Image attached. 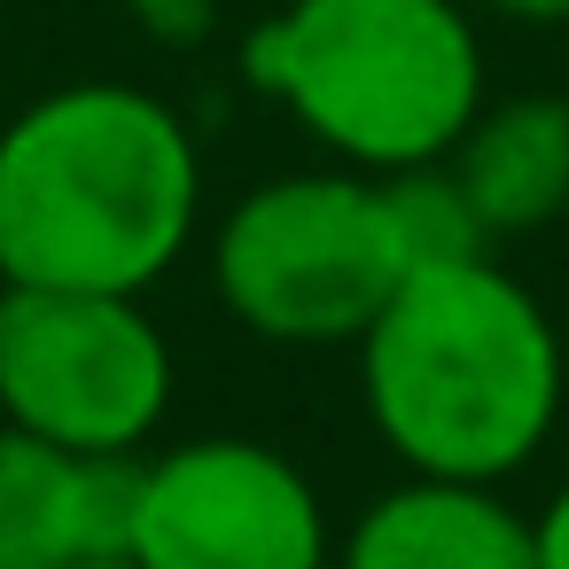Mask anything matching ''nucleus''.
Masks as SVG:
<instances>
[{
  "label": "nucleus",
  "mask_w": 569,
  "mask_h": 569,
  "mask_svg": "<svg viewBox=\"0 0 569 569\" xmlns=\"http://www.w3.org/2000/svg\"><path fill=\"white\" fill-rule=\"evenodd\" d=\"M203 211V157L172 102L71 79L0 126V281L110 289L164 281Z\"/></svg>",
  "instance_id": "1"
},
{
  "label": "nucleus",
  "mask_w": 569,
  "mask_h": 569,
  "mask_svg": "<svg viewBox=\"0 0 569 569\" xmlns=\"http://www.w3.org/2000/svg\"><path fill=\"white\" fill-rule=\"evenodd\" d=\"M359 390L406 476L507 483L561 421V328L491 250L413 266L359 336Z\"/></svg>",
  "instance_id": "2"
},
{
  "label": "nucleus",
  "mask_w": 569,
  "mask_h": 569,
  "mask_svg": "<svg viewBox=\"0 0 569 569\" xmlns=\"http://www.w3.org/2000/svg\"><path fill=\"white\" fill-rule=\"evenodd\" d=\"M242 79L351 172L445 164L483 110L468 0H281L242 40Z\"/></svg>",
  "instance_id": "3"
},
{
  "label": "nucleus",
  "mask_w": 569,
  "mask_h": 569,
  "mask_svg": "<svg viewBox=\"0 0 569 569\" xmlns=\"http://www.w3.org/2000/svg\"><path fill=\"white\" fill-rule=\"evenodd\" d=\"M406 273L413 258L398 242L390 188L351 164L281 172L234 196L211 234V289L227 320L289 351L359 343Z\"/></svg>",
  "instance_id": "4"
},
{
  "label": "nucleus",
  "mask_w": 569,
  "mask_h": 569,
  "mask_svg": "<svg viewBox=\"0 0 569 569\" xmlns=\"http://www.w3.org/2000/svg\"><path fill=\"white\" fill-rule=\"evenodd\" d=\"M172 406V343L141 297L0 281V421L48 445L141 460Z\"/></svg>",
  "instance_id": "5"
},
{
  "label": "nucleus",
  "mask_w": 569,
  "mask_h": 569,
  "mask_svg": "<svg viewBox=\"0 0 569 569\" xmlns=\"http://www.w3.org/2000/svg\"><path fill=\"white\" fill-rule=\"evenodd\" d=\"M126 553L141 569H328L312 476L258 437H188L133 460Z\"/></svg>",
  "instance_id": "6"
},
{
  "label": "nucleus",
  "mask_w": 569,
  "mask_h": 569,
  "mask_svg": "<svg viewBox=\"0 0 569 569\" xmlns=\"http://www.w3.org/2000/svg\"><path fill=\"white\" fill-rule=\"evenodd\" d=\"M133 460L48 445L0 421V569H71L94 553H126Z\"/></svg>",
  "instance_id": "7"
},
{
  "label": "nucleus",
  "mask_w": 569,
  "mask_h": 569,
  "mask_svg": "<svg viewBox=\"0 0 569 569\" xmlns=\"http://www.w3.org/2000/svg\"><path fill=\"white\" fill-rule=\"evenodd\" d=\"M336 569H538V530L499 499V483L406 476L359 507Z\"/></svg>",
  "instance_id": "8"
},
{
  "label": "nucleus",
  "mask_w": 569,
  "mask_h": 569,
  "mask_svg": "<svg viewBox=\"0 0 569 569\" xmlns=\"http://www.w3.org/2000/svg\"><path fill=\"white\" fill-rule=\"evenodd\" d=\"M460 203L476 211L483 242H515L538 234L569 211V102L561 94H515V102H483L468 118V133L445 157Z\"/></svg>",
  "instance_id": "9"
},
{
  "label": "nucleus",
  "mask_w": 569,
  "mask_h": 569,
  "mask_svg": "<svg viewBox=\"0 0 569 569\" xmlns=\"http://www.w3.org/2000/svg\"><path fill=\"white\" fill-rule=\"evenodd\" d=\"M468 17H499V24H522V32H569V0H468Z\"/></svg>",
  "instance_id": "10"
},
{
  "label": "nucleus",
  "mask_w": 569,
  "mask_h": 569,
  "mask_svg": "<svg viewBox=\"0 0 569 569\" xmlns=\"http://www.w3.org/2000/svg\"><path fill=\"white\" fill-rule=\"evenodd\" d=\"M530 530H538V569H569V483L530 515Z\"/></svg>",
  "instance_id": "11"
},
{
  "label": "nucleus",
  "mask_w": 569,
  "mask_h": 569,
  "mask_svg": "<svg viewBox=\"0 0 569 569\" xmlns=\"http://www.w3.org/2000/svg\"><path fill=\"white\" fill-rule=\"evenodd\" d=\"M71 569H141L133 553H94V561H71Z\"/></svg>",
  "instance_id": "12"
}]
</instances>
